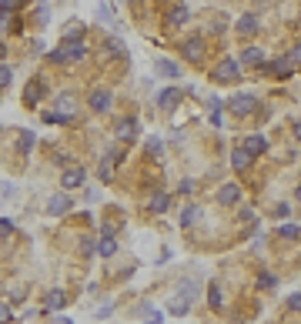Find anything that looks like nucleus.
<instances>
[{
  "label": "nucleus",
  "instance_id": "a211bd4d",
  "mask_svg": "<svg viewBox=\"0 0 301 324\" xmlns=\"http://www.w3.org/2000/svg\"><path fill=\"white\" fill-rule=\"evenodd\" d=\"M208 301H211V308H221L224 298H221V284H218V281H214L211 288H208Z\"/></svg>",
  "mask_w": 301,
  "mask_h": 324
},
{
  "label": "nucleus",
  "instance_id": "f3484780",
  "mask_svg": "<svg viewBox=\"0 0 301 324\" xmlns=\"http://www.w3.org/2000/svg\"><path fill=\"white\" fill-rule=\"evenodd\" d=\"M157 74H164V77H178L181 67L174 64V60H157Z\"/></svg>",
  "mask_w": 301,
  "mask_h": 324
},
{
  "label": "nucleus",
  "instance_id": "79ce46f5",
  "mask_svg": "<svg viewBox=\"0 0 301 324\" xmlns=\"http://www.w3.org/2000/svg\"><path fill=\"white\" fill-rule=\"evenodd\" d=\"M0 57H3V44H0Z\"/></svg>",
  "mask_w": 301,
  "mask_h": 324
},
{
  "label": "nucleus",
  "instance_id": "7c9ffc66",
  "mask_svg": "<svg viewBox=\"0 0 301 324\" xmlns=\"http://www.w3.org/2000/svg\"><path fill=\"white\" fill-rule=\"evenodd\" d=\"M0 7H3V13H7V10H17L20 3H17V0H0Z\"/></svg>",
  "mask_w": 301,
  "mask_h": 324
},
{
  "label": "nucleus",
  "instance_id": "4be33fe9",
  "mask_svg": "<svg viewBox=\"0 0 301 324\" xmlns=\"http://www.w3.org/2000/svg\"><path fill=\"white\" fill-rule=\"evenodd\" d=\"M241 60H245V64H261V50H258V47H245Z\"/></svg>",
  "mask_w": 301,
  "mask_h": 324
},
{
  "label": "nucleus",
  "instance_id": "393cba45",
  "mask_svg": "<svg viewBox=\"0 0 301 324\" xmlns=\"http://www.w3.org/2000/svg\"><path fill=\"white\" fill-rule=\"evenodd\" d=\"M198 217H201V211H198V207H184V214H181V224L188 227V224H194Z\"/></svg>",
  "mask_w": 301,
  "mask_h": 324
},
{
  "label": "nucleus",
  "instance_id": "423d86ee",
  "mask_svg": "<svg viewBox=\"0 0 301 324\" xmlns=\"http://www.w3.org/2000/svg\"><path fill=\"white\" fill-rule=\"evenodd\" d=\"M67 211H70V197H67V194H54V197L47 201V214H50V217L67 214Z\"/></svg>",
  "mask_w": 301,
  "mask_h": 324
},
{
  "label": "nucleus",
  "instance_id": "ddd939ff",
  "mask_svg": "<svg viewBox=\"0 0 301 324\" xmlns=\"http://www.w3.org/2000/svg\"><path fill=\"white\" fill-rule=\"evenodd\" d=\"M114 134L124 137V141H131V137L137 134V121H131V117H127V121H121L117 127H114Z\"/></svg>",
  "mask_w": 301,
  "mask_h": 324
},
{
  "label": "nucleus",
  "instance_id": "2f4dec72",
  "mask_svg": "<svg viewBox=\"0 0 301 324\" xmlns=\"http://www.w3.org/2000/svg\"><path fill=\"white\" fill-rule=\"evenodd\" d=\"M288 308H295V311H301V294H291V298H288Z\"/></svg>",
  "mask_w": 301,
  "mask_h": 324
},
{
  "label": "nucleus",
  "instance_id": "473e14b6",
  "mask_svg": "<svg viewBox=\"0 0 301 324\" xmlns=\"http://www.w3.org/2000/svg\"><path fill=\"white\" fill-rule=\"evenodd\" d=\"M147 151H151V154H157V151H161V141H157V137H151V141H147Z\"/></svg>",
  "mask_w": 301,
  "mask_h": 324
},
{
  "label": "nucleus",
  "instance_id": "0eeeda50",
  "mask_svg": "<svg viewBox=\"0 0 301 324\" xmlns=\"http://www.w3.org/2000/svg\"><path fill=\"white\" fill-rule=\"evenodd\" d=\"M214 77H218V80H234V77H238V60H231V57L221 60L218 70H214Z\"/></svg>",
  "mask_w": 301,
  "mask_h": 324
},
{
  "label": "nucleus",
  "instance_id": "39448f33",
  "mask_svg": "<svg viewBox=\"0 0 301 324\" xmlns=\"http://www.w3.org/2000/svg\"><path fill=\"white\" fill-rule=\"evenodd\" d=\"M178 101H181V90L178 87H167V90H161V94H157V107H164V111H174V107H178Z\"/></svg>",
  "mask_w": 301,
  "mask_h": 324
},
{
  "label": "nucleus",
  "instance_id": "f03ea898",
  "mask_svg": "<svg viewBox=\"0 0 301 324\" xmlns=\"http://www.w3.org/2000/svg\"><path fill=\"white\" fill-rule=\"evenodd\" d=\"M111 104H114L111 90H94V94H90V97H87V107H90V111H97V114L111 111Z\"/></svg>",
  "mask_w": 301,
  "mask_h": 324
},
{
  "label": "nucleus",
  "instance_id": "9b49d317",
  "mask_svg": "<svg viewBox=\"0 0 301 324\" xmlns=\"http://www.w3.org/2000/svg\"><path fill=\"white\" fill-rule=\"evenodd\" d=\"M181 54L188 57V60H201V54H204V40H188V44L181 47Z\"/></svg>",
  "mask_w": 301,
  "mask_h": 324
},
{
  "label": "nucleus",
  "instance_id": "20e7f679",
  "mask_svg": "<svg viewBox=\"0 0 301 324\" xmlns=\"http://www.w3.org/2000/svg\"><path fill=\"white\" fill-rule=\"evenodd\" d=\"M228 107H231L234 114H251V107H255V97H251V94H234L231 101H228Z\"/></svg>",
  "mask_w": 301,
  "mask_h": 324
},
{
  "label": "nucleus",
  "instance_id": "c85d7f7f",
  "mask_svg": "<svg viewBox=\"0 0 301 324\" xmlns=\"http://www.w3.org/2000/svg\"><path fill=\"white\" fill-rule=\"evenodd\" d=\"M3 197H13V184H10V180L0 184V201H3Z\"/></svg>",
  "mask_w": 301,
  "mask_h": 324
},
{
  "label": "nucleus",
  "instance_id": "f704fd0d",
  "mask_svg": "<svg viewBox=\"0 0 301 324\" xmlns=\"http://www.w3.org/2000/svg\"><path fill=\"white\" fill-rule=\"evenodd\" d=\"M291 64H301V44L295 47V50H291Z\"/></svg>",
  "mask_w": 301,
  "mask_h": 324
},
{
  "label": "nucleus",
  "instance_id": "6ab92c4d",
  "mask_svg": "<svg viewBox=\"0 0 301 324\" xmlns=\"http://www.w3.org/2000/svg\"><path fill=\"white\" fill-rule=\"evenodd\" d=\"M97 251H100L104 257H114V251H117V244H114V237H107V234H104V241L97 244Z\"/></svg>",
  "mask_w": 301,
  "mask_h": 324
},
{
  "label": "nucleus",
  "instance_id": "f8f14e48",
  "mask_svg": "<svg viewBox=\"0 0 301 324\" xmlns=\"http://www.w3.org/2000/svg\"><path fill=\"white\" fill-rule=\"evenodd\" d=\"M74 107H77V97H74V94H60V97H57V111L64 114V117H70Z\"/></svg>",
  "mask_w": 301,
  "mask_h": 324
},
{
  "label": "nucleus",
  "instance_id": "bb28decb",
  "mask_svg": "<svg viewBox=\"0 0 301 324\" xmlns=\"http://www.w3.org/2000/svg\"><path fill=\"white\" fill-rule=\"evenodd\" d=\"M104 50H107V54H121L124 47H121V40H114V37H107V40H104Z\"/></svg>",
  "mask_w": 301,
  "mask_h": 324
},
{
  "label": "nucleus",
  "instance_id": "cd10ccee",
  "mask_svg": "<svg viewBox=\"0 0 301 324\" xmlns=\"http://www.w3.org/2000/svg\"><path fill=\"white\" fill-rule=\"evenodd\" d=\"M80 37H84V30H80L77 23H70V27H67V40H80Z\"/></svg>",
  "mask_w": 301,
  "mask_h": 324
},
{
  "label": "nucleus",
  "instance_id": "ea45409f",
  "mask_svg": "<svg viewBox=\"0 0 301 324\" xmlns=\"http://www.w3.org/2000/svg\"><path fill=\"white\" fill-rule=\"evenodd\" d=\"M295 137H298V141H301V124H298V127H295Z\"/></svg>",
  "mask_w": 301,
  "mask_h": 324
},
{
  "label": "nucleus",
  "instance_id": "a878e982",
  "mask_svg": "<svg viewBox=\"0 0 301 324\" xmlns=\"http://www.w3.org/2000/svg\"><path fill=\"white\" fill-rule=\"evenodd\" d=\"M10 80H13V70L7 67V64H0V87H7Z\"/></svg>",
  "mask_w": 301,
  "mask_h": 324
},
{
  "label": "nucleus",
  "instance_id": "f257e3e1",
  "mask_svg": "<svg viewBox=\"0 0 301 324\" xmlns=\"http://www.w3.org/2000/svg\"><path fill=\"white\" fill-rule=\"evenodd\" d=\"M80 57H87V44L84 40H64L60 47H54L50 50V60H80Z\"/></svg>",
  "mask_w": 301,
  "mask_h": 324
},
{
  "label": "nucleus",
  "instance_id": "4c0bfd02",
  "mask_svg": "<svg viewBox=\"0 0 301 324\" xmlns=\"http://www.w3.org/2000/svg\"><path fill=\"white\" fill-rule=\"evenodd\" d=\"M10 227H13L10 221H0V234H7V231H10Z\"/></svg>",
  "mask_w": 301,
  "mask_h": 324
},
{
  "label": "nucleus",
  "instance_id": "72a5a7b5",
  "mask_svg": "<svg viewBox=\"0 0 301 324\" xmlns=\"http://www.w3.org/2000/svg\"><path fill=\"white\" fill-rule=\"evenodd\" d=\"M3 321H10V308H7V304H0V324Z\"/></svg>",
  "mask_w": 301,
  "mask_h": 324
},
{
  "label": "nucleus",
  "instance_id": "2eb2a0df",
  "mask_svg": "<svg viewBox=\"0 0 301 324\" xmlns=\"http://www.w3.org/2000/svg\"><path fill=\"white\" fill-rule=\"evenodd\" d=\"M231 164H234L238 170H245L248 164H251V154H248L245 147H234V151H231Z\"/></svg>",
  "mask_w": 301,
  "mask_h": 324
},
{
  "label": "nucleus",
  "instance_id": "a19ab883",
  "mask_svg": "<svg viewBox=\"0 0 301 324\" xmlns=\"http://www.w3.org/2000/svg\"><path fill=\"white\" fill-rule=\"evenodd\" d=\"M295 197H298V201H301V184H298V190H295Z\"/></svg>",
  "mask_w": 301,
  "mask_h": 324
},
{
  "label": "nucleus",
  "instance_id": "b1692460",
  "mask_svg": "<svg viewBox=\"0 0 301 324\" xmlns=\"http://www.w3.org/2000/svg\"><path fill=\"white\" fill-rule=\"evenodd\" d=\"M298 234H301L298 224H281L278 227V237H298Z\"/></svg>",
  "mask_w": 301,
  "mask_h": 324
},
{
  "label": "nucleus",
  "instance_id": "412c9836",
  "mask_svg": "<svg viewBox=\"0 0 301 324\" xmlns=\"http://www.w3.org/2000/svg\"><path fill=\"white\" fill-rule=\"evenodd\" d=\"M268 70H275L278 77H288V74H291V64H288V60H275V64H268Z\"/></svg>",
  "mask_w": 301,
  "mask_h": 324
},
{
  "label": "nucleus",
  "instance_id": "c9c22d12",
  "mask_svg": "<svg viewBox=\"0 0 301 324\" xmlns=\"http://www.w3.org/2000/svg\"><path fill=\"white\" fill-rule=\"evenodd\" d=\"M7 27H10V17H0V34H7Z\"/></svg>",
  "mask_w": 301,
  "mask_h": 324
},
{
  "label": "nucleus",
  "instance_id": "1a4fd4ad",
  "mask_svg": "<svg viewBox=\"0 0 301 324\" xmlns=\"http://www.w3.org/2000/svg\"><path fill=\"white\" fill-rule=\"evenodd\" d=\"M241 147H245L248 154L255 157V154H261V151H265V147H268V141H265V137H261V134H251V137H245V144H241Z\"/></svg>",
  "mask_w": 301,
  "mask_h": 324
},
{
  "label": "nucleus",
  "instance_id": "7ed1b4c3",
  "mask_svg": "<svg viewBox=\"0 0 301 324\" xmlns=\"http://www.w3.org/2000/svg\"><path fill=\"white\" fill-rule=\"evenodd\" d=\"M84 180H87V170H84V167H70V170H64L60 184H64L67 190H74V187H80Z\"/></svg>",
  "mask_w": 301,
  "mask_h": 324
},
{
  "label": "nucleus",
  "instance_id": "dca6fc26",
  "mask_svg": "<svg viewBox=\"0 0 301 324\" xmlns=\"http://www.w3.org/2000/svg\"><path fill=\"white\" fill-rule=\"evenodd\" d=\"M238 30H241V34H255L258 30V17L255 13H245V17L238 20Z\"/></svg>",
  "mask_w": 301,
  "mask_h": 324
},
{
  "label": "nucleus",
  "instance_id": "58836bf2",
  "mask_svg": "<svg viewBox=\"0 0 301 324\" xmlns=\"http://www.w3.org/2000/svg\"><path fill=\"white\" fill-rule=\"evenodd\" d=\"M54 324H74V321H70V318H57Z\"/></svg>",
  "mask_w": 301,
  "mask_h": 324
},
{
  "label": "nucleus",
  "instance_id": "6e6552de",
  "mask_svg": "<svg viewBox=\"0 0 301 324\" xmlns=\"http://www.w3.org/2000/svg\"><path fill=\"white\" fill-rule=\"evenodd\" d=\"M167 204H171L167 190H154V194H151V201H147V207H151L154 214H164V211H167Z\"/></svg>",
  "mask_w": 301,
  "mask_h": 324
},
{
  "label": "nucleus",
  "instance_id": "c756f323",
  "mask_svg": "<svg viewBox=\"0 0 301 324\" xmlns=\"http://www.w3.org/2000/svg\"><path fill=\"white\" fill-rule=\"evenodd\" d=\"M258 284H261V288H275V278H271V274H261Z\"/></svg>",
  "mask_w": 301,
  "mask_h": 324
},
{
  "label": "nucleus",
  "instance_id": "9d476101",
  "mask_svg": "<svg viewBox=\"0 0 301 324\" xmlns=\"http://www.w3.org/2000/svg\"><path fill=\"white\" fill-rule=\"evenodd\" d=\"M238 197H241V187H238V184H224V187L218 190V201L221 204H234Z\"/></svg>",
  "mask_w": 301,
  "mask_h": 324
},
{
  "label": "nucleus",
  "instance_id": "e433bc0d",
  "mask_svg": "<svg viewBox=\"0 0 301 324\" xmlns=\"http://www.w3.org/2000/svg\"><path fill=\"white\" fill-rule=\"evenodd\" d=\"M144 324H161V314H157V311H154V314H151V318H147V321H144Z\"/></svg>",
  "mask_w": 301,
  "mask_h": 324
},
{
  "label": "nucleus",
  "instance_id": "aec40b11",
  "mask_svg": "<svg viewBox=\"0 0 301 324\" xmlns=\"http://www.w3.org/2000/svg\"><path fill=\"white\" fill-rule=\"evenodd\" d=\"M33 144H37V137H33L30 131H23V134H20V144H17V147H20L23 154H30V151H33Z\"/></svg>",
  "mask_w": 301,
  "mask_h": 324
},
{
  "label": "nucleus",
  "instance_id": "5701e85b",
  "mask_svg": "<svg viewBox=\"0 0 301 324\" xmlns=\"http://www.w3.org/2000/svg\"><path fill=\"white\" fill-rule=\"evenodd\" d=\"M64 301H67L64 291H50V294H47V308H50V311H54V308H60Z\"/></svg>",
  "mask_w": 301,
  "mask_h": 324
},
{
  "label": "nucleus",
  "instance_id": "4468645a",
  "mask_svg": "<svg viewBox=\"0 0 301 324\" xmlns=\"http://www.w3.org/2000/svg\"><path fill=\"white\" fill-rule=\"evenodd\" d=\"M184 20H188V7H184V3H178L174 10L167 13V27H181Z\"/></svg>",
  "mask_w": 301,
  "mask_h": 324
}]
</instances>
